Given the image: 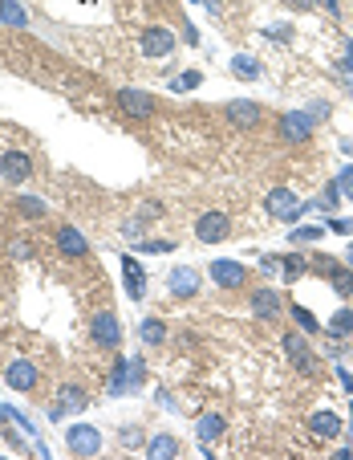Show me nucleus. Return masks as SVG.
Wrapping results in <instances>:
<instances>
[{
	"label": "nucleus",
	"instance_id": "5",
	"mask_svg": "<svg viewBox=\"0 0 353 460\" xmlns=\"http://www.w3.org/2000/svg\"><path fill=\"white\" fill-rule=\"evenodd\" d=\"M264 208H268V216H276V220H297L301 216V200H297V192H288V188L268 192Z\"/></svg>",
	"mask_w": 353,
	"mask_h": 460
},
{
	"label": "nucleus",
	"instance_id": "38",
	"mask_svg": "<svg viewBox=\"0 0 353 460\" xmlns=\"http://www.w3.org/2000/svg\"><path fill=\"white\" fill-rule=\"evenodd\" d=\"M288 4H297V8H313V4H321V0H288Z\"/></svg>",
	"mask_w": 353,
	"mask_h": 460
},
{
	"label": "nucleus",
	"instance_id": "21",
	"mask_svg": "<svg viewBox=\"0 0 353 460\" xmlns=\"http://www.w3.org/2000/svg\"><path fill=\"white\" fill-rule=\"evenodd\" d=\"M223 436V415H203V420H199V440H203V444H212V440H219Z\"/></svg>",
	"mask_w": 353,
	"mask_h": 460
},
{
	"label": "nucleus",
	"instance_id": "25",
	"mask_svg": "<svg viewBox=\"0 0 353 460\" xmlns=\"http://www.w3.org/2000/svg\"><path fill=\"white\" fill-rule=\"evenodd\" d=\"M126 379H130V359H118L114 379H110V395H126Z\"/></svg>",
	"mask_w": 353,
	"mask_h": 460
},
{
	"label": "nucleus",
	"instance_id": "29",
	"mask_svg": "<svg viewBox=\"0 0 353 460\" xmlns=\"http://www.w3.org/2000/svg\"><path fill=\"white\" fill-rule=\"evenodd\" d=\"M199 82H203V73H199V70H187V73H179L171 86H175V90H195Z\"/></svg>",
	"mask_w": 353,
	"mask_h": 460
},
{
	"label": "nucleus",
	"instance_id": "27",
	"mask_svg": "<svg viewBox=\"0 0 353 460\" xmlns=\"http://www.w3.org/2000/svg\"><path fill=\"white\" fill-rule=\"evenodd\" d=\"M292 318H297V326H301L305 334H317V330H321V322H317V318L308 314L305 306H292Z\"/></svg>",
	"mask_w": 353,
	"mask_h": 460
},
{
	"label": "nucleus",
	"instance_id": "37",
	"mask_svg": "<svg viewBox=\"0 0 353 460\" xmlns=\"http://www.w3.org/2000/svg\"><path fill=\"white\" fill-rule=\"evenodd\" d=\"M345 70L353 73V41H345Z\"/></svg>",
	"mask_w": 353,
	"mask_h": 460
},
{
	"label": "nucleus",
	"instance_id": "14",
	"mask_svg": "<svg viewBox=\"0 0 353 460\" xmlns=\"http://www.w3.org/2000/svg\"><path fill=\"white\" fill-rule=\"evenodd\" d=\"M122 281H126V293H130L134 302L146 297V273H142V265L134 257H122Z\"/></svg>",
	"mask_w": 353,
	"mask_h": 460
},
{
	"label": "nucleus",
	"instance_id": "24",
	"mask_svg": "<svg viewBox=\"0 0 353 460\" xmlns=\"http://www.w3.org/2000/svg\"><path fill=\"white\" fill-rule=\"evenodd\" d=\"M175 452H179L175 436H155V440H150V457H155V460H166V457H175Z\"/></svg>",
	"mask_w": 353,
	"mask_h": 460
},
{
	"label": "nucleus",
	"instance_id": "23",
	"mask_svg": "<svg viewBox=\"0 0 353 460\" xmlns=\"http://www.w3.org/2000/svg\"><path fill=\"white\" fill-rule=\"evenodd\" d=\"M329 334H333V339L353 334V310H337V314L329 318Z\"/></svg>",
	"mask_w": 353,
	"mask_h": 460
},
{
	"label": "nucleus",
	"instance_id": "3",
	"mask_svg": "<svg viewBox=\"0 0 353 460\" xmlns=\"http://www.w3.org/2000/svg\"><path fill=\"white\" fill-rule=\"evenodd\" d=\"M228 232H232V220L223 216V212H203V216L195 220L199 244H219V241H228Z\"/></svg>",
	"mask_w": 353,
	"mask_h": 460
},
{
	"label": "nucleus",
	"instance_id": "33",
	"mask_svg": "<svg viewBox=\"0 0 353 460\" xmlns=\"http://www.w3.org/2000/svg\"><path fill=\"white\" fill-rule=\"evenodd\" d=\"M21 208H24V212H33V216H45V204H41V200H33V195H21Z\"/></svg>",
	"mask_w": 353,
	"mask_h": 460
},
{
	"label": "nucleus",
	"instance_id": "10",
	"mask_svg": "<svg viewBox=\"0 0 353 460\" xmlns=\"http://www.w3.org/2000/svg\"><path fill=\"white\" fill-rule=\"evenodd\" d=\"M308 135H313V114L292 110V114H284L281 119V139L284 143H305Z\"/></svg>",
	"mask_w": 353,
	"mask_h": 460
},
{
	"label": "nucleus",
	"instance_id": "6",
	"mask_svg": "<svg viewBox=\"0 0 353 460\" xmlns=\"http://www.w3.org/2000/svg\"><path fill=\"white\" fill-rule=\"evenodd\" d=\"M90 334H94V342L102 346V350H114L118 339H122V330H118V318L110 314V310L94 314V322H90Z\"/></svg>",
	"mask_w": 353,
	"mask_h": 460
},
{
	"label": "nucleus",
	"instance_id": "18",
	"mask_svg": "<svg viewBox=\"0 0 353 460\" xmlns=\"http://www.w3.org/2000/svg\"><path fill=\"white\" fill-rule=\"evenodd\" d=\"M232 73L240 77V82H256L260 77V61L256 57H248V53H235L232 57Z\"/></svg>",
	"mask_w": 353,
	"mask_h": 460
},
{
	"label": "nucleus",
	"instance_id": "1",
	"mask_svg": "<svg viewBox=\"0 0 353 460\" xmlns=\"http://www.w3.org/2000/svg\"><path fill=\"white\" fill-rule=\"evenodd\" d=\"M65 444H70L73 457H97V448H102V432H97L94 424H70Z\"/></svg>",
	"mask_w": 353,
	"mask_h": 460
},
{
	"label": "nucleus",
	"instance_id": "13",
	"mask_svg": "<svg viewBox=\"0 0 353 460\" xmlns=\"http://www.w3.org/2000/svg\"><path fill=\"white\" fill-rule=\"evenodd\" d=\"M57 248H61L65 257H73V261H86V257H90V241H86L77 228H57Z\"/></svg>",
	"mask_w": 353,
	"mask_h": 460
},
{
	"label": "nucleus",
	"instance_id": "39",
	"mask_svg": "<svg viewBox=\"0 0 353 460\" xmlns=\"http://www.w3.org/2000/svg\"><path fill=\"white\" fill-rule=\"evenodd\" d=\"M341 379H345V387H350V399H353V375H350V371H341Z\"/></svg>",
	"mask_w": 353,
	"mask_h": 460
},
{
	"label": "nucleus",
	"instance_id": "11",
	"mask_svg": "<svg viewBox=\"0 0 353 460\" xmlns=\"http://www.w3.org/2000/svg\"><path fill=\"white\" fill-rule=\"evenodd\" d=\"M171 49H175V33H171V29L155 24V29L142 33V53H146V57H166Z\"/></svg>",
	"mask_w": 353,
	"mask_h": 460
},
{
	"label": "nucleus",
	"instance_id": "40",
	"mask_svg": "<svg viewBox=\"0 0 353 460\" xmlns=\"http://www.w3.org/2000/svg\"><path fill=\"white\" fill-rule=\"evenodd\" d=\"M350 265H353V244H350Z\"/></svg>",
	"mask_w": 353,
	"mask_h": 460
},
{
	"label": "nucleus",
	"instance_id": "4",
	"mask_svg": "<svg viewBox=\"0 0 353 460\" xmlns=\"http://www.w3.org/2000/svg\"><path fill=\"white\" fill-rule=\"evenodd\" d=\"M118 106L126 119H150L159 110V102L146 94V90H118Z\"/></svg>",
	"mask_w": 353,
	"mask_h": 460
},
{
	"label": "nucleus",
	"instance_id": "34",
	"mask_svg": "<svg viewBox=\"0 0 353 460\" xmlns=\"http://www.w3.org/2000/svg\"><path fill=\"white\" fill-rule=\"evenodd\" d=\"M171 248H175L171 241H146L142 244V253H171Z\"/></svg>",
	"mask_w": 353,
	"mask_h": 460
},
{
	"label": "nucleus",
	"instance_id": "7",
	"mask_svg": "<svg viewBox=\"0 0 353 460\" xmlns=\"http://www.w3.org/2000/svg\"><path fill=\"white\" fill-rule=\"evenodd\" d=\"M284 355H288V359H292V366H297V371H301V375H313V371H317V363H313V359H317V355H313V350H308L305 334H284Z\"/></svg>",
	"mask_w": 353,
	"mask_h": 460
},
{
	"label": "nucleus",
	"instance_id": "36",
	"mask_svg": "<svg viewBox=\"0 0 353 460\" xmlns=\"http://www.w3.org/2000/svg\"><path fill=\"white\" fill-rule=\"evenodd\" d=\"M183 41H187V45H199V29H195V24L183 29Z\"/></svg>",
	"mask_w": 353,
	"mask_h": 460
},
{
	"label": "nucleus",
	"instance_id": "26",
	"mask_svg": "<svg viewBox=\"0 0 353 460\" xmlns=\"http://www.w3.org/2000/svg\"><path fill=\"white\" fill-rule=\"evenodd\" d=\"M163 339H166V326L159 322V318H146V322H142V342L155 346V342H163Z\"/></svg>",
	"mask_w": 353,
	"mask_h": 460
},
{
	"label": "nucleus",
	"instance_id": "35",
	"mask_svg": "<svg viewBox=\"0 0 353 460\" xmlns=\"http://www.w3.org/2000/svg\"><path fill=\"white\" fill-rule=\"evenodd\" d=\"M329 228H333V232H341V237H350V232H353V220H333Z\"/></svg>",
	"mask_w": 353,
	"mask_h": 460
},
{
	"label": "nucleus",
	"instance_id": "31",
	"mask_svg": "<svg viewBox=\"0 0 353 460\" xmlns=\"http://www.w3.org/2000/svg\"><path fill=\"white\" fill-rule=\"evenodd\" d=\"M337 188H341V195H345V200H353V168H345L341 175H337Z\"/></svg>",
	"mask_w": 353,
	"mask_h": 460
},
{
	"label": "nucleus",
	"instance_id": "20",
	"mask_svg": "<svg viewBox=\"0 0 353 460\" xmlns=\"http://www.w3.org/2000/svg\"><path fill=\"white\" fill-rule=\"evenodd\" d=\"M0 24H13V29H24L29 24V13H24L17 0H0Z\"/></svg>",
	"mask_w": 353,
	"mask_h": 460
},
{
	"label": "nucleus",
	"instance_id": "16",
	"mask_svg": "<svg viewBox=\"0 0 353 460\" xmlns=\"http://www.w3.org/2000/svg\"><path fill=\"white\" fill-rule=\"evenodd\" d=\"M308 432L321 436V440H337L341 436V420H337L333 412H317L313 420H308Z\"/></svg>",
	"mask_w": 353,
	"mask_h": 460
},
{
	"label": "nucleus",
	"instance_id": "22",
	"mask_svg": "<svg viewBox=\"0 0 353 460\" xmlns=\"http://www.w3.org/2000/svg\"><path fill=\"white\" fill-rule=\"evenodd\" d=\"M329 281H333V293H337V297H350V293H353V269L337 265L329 273Z\"/></svg>",
	"mask_w": 353,
	"mask_h": 460
},
{
	"label": "nucleus",
	"instance_id": "30",
	"mask_svg": "<svg viewBox=\"0 0 353 460\" xmlns=\"http://www.w3.org/2000/svg\"><path fill=\"white\" fill-rule=\"evenodd\" d=\"M308 269H317L321 277H329L333 269H337V257H329V253H321V257H313V265H308Z\"/></svg>",
	"mask_w": 353,
	"mask_h": 460
},
{
	"label": "nucleus",
	"instance_id": "19",
	"mask_svg": "<svg viewBox=\"0 0 353 460\" xmlns=\"http://www.w3.org/2000/svg\"><path fill=\"white\" fill-rule=\"evenodd\" d=\"M86 408V391H77V387H65V395H61V403L53 408V420H61L65 412H81Z\"/></svg>",
	"mask_w": 353,
	"mask_h": 460
},
{
	"label": "nucleus",
	"instance_id": "32",
	"mask_svg": "<svg viewBox=\"0 0 353 460\" xmlns=\"http://www.w3.org/2000/svg\"><path fill=\"white\" fill-rule=\"evenodd\" d=\"M288 237H292V241H317V237H321V228H313V224H305V228H292Z\"/></svg>",
	"mask_w": 353,
	"mask_h": 460
},
{
	"label": "nucleus",
	"instance_id": "17",
	"mask_svg": "<svg viewBox=\"0 0 353 460\" xmlns=\"http://www.w3.org/2000/svg\"><path fill=\"white\" fill-rule=\"evenodd\" d=\"M166 285H171V293H175V297H191V293L199 290V277H195V269L179 265L175 273H171V281H166Z\"/></svg>",
	"mask_w": 353,
	"mask_h": 460
},
{
	"label": "nucleus",
	"instance_id": "9",
	"mask_svg": "<svg viewBox=\"0 0 353 460\" xmlns=\"http://www.w3.org/2000/svg\"><path fill=\"white\" fill-rule=\"evenodd\" d=\"M252 314H256L260 322H276V318L284 314V297L276 290H256L252 293Z\"/></svg>",
	"mask_w": 353,
	"mask_h": 460
},
{
	"label": "nucleus",
	"instance_id": "15",
	"mask_svg": "<svg viewBox=\"0 0 353 460\" xmlns=\"http://www.w3.org/2000/svg\"><path fill=\"white\" fill-rule=\"evenodd\" d=\"M29 168H33V163H29L24 151H8V155L0 159V175H4L8 184H24V179H29Z\"/></svg>",
	"mask_w": 353,
	"mask_h": 460
},
{
	"label": "nucleus",
	"instance_id": "2",
	"mask_svg": "<svg viewBox=\"0 0 353 460\" xmlns=\"http://www.w3.org/2000/svg\"><path fill=\"white\" fill-rule=\"evenodd\" d=\"M223 119L232 122L235 131H256L260 126V106L252 98H232L228 106H223Z\"/></svg>",
	"mask_w": 353,
	"mask_h": 460
},
{
	"label": "nucleus",
	"instance_id": "8",
	"mask_svg": "<svg viewBox=\"0 0 353 460\" xmlns=\"http://www.w3.org/2000/svg\"><path fill=\"white\" fill-rule=\"evenodd\" d=\"M212 277H215V285H223V290H244L248 285V269L240 261H212Z\"/></svg>",
	"mask_w": 353,
	"mask_h": 460
},
{
	"label": "nucleus",
	"instance_id": "12",
	"mask_svg": "<svg viewBox=\"0 0 353 460\" xmlns=\"http://www.w3.org/2000/svg\"><path fill=\"white\" fill-rule=\"evenodd\" d=\"M4 379H8L13 391H33L37 387V366L29 363V359H13L8 371H4Z\"/></svg>",
	"mask_w": 353,
	"mask_h": 460
},
{
	"label": "nucleus",
	"instance_id": "28",
	"mask_svg": "<svg viewBox=\"0 0 353 460\" xmlns=\"http://www.w3.org/2000/svg\"><path fill=\"white\" fill-rule=\"evenodd\" d=\"M305 269H308V265H305V257H297V253H292V257H288V261L281 265V273L288 277V281H297V277H301Z\"/></svg>",
	"mask_w": 353,
	"mask_h": 460
}]
</instances>
